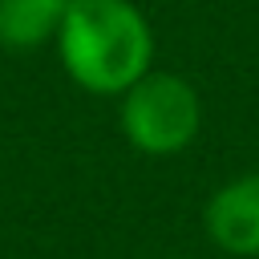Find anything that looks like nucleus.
Returning a JSON list of instances; mask_svg holds the SVG:
<instances>
[{"label":"nucleus","instance_id":"3","mask_svg":"<svg viewBox=\"0 0 259 259\" xmlns=\"http://www.w3.org/2000/svg\"><path fill=\"white\" fill-rule=\"evenodd\" d=\"M206 235L235 259H259V170L223 182L202 210Z\"/></svg>","mask_w":259,"mask_h":259},{"label":"nucleus","instance_id":"1","mask_svg":"<svg viewBox=\"0 0 259 259\" xmlns=\"http://www.w3.org/2000/svg\"><path fill=\"white\" fill-rule=\"evenodd\" d=\"M53 45L65 73L97 97H121L154 69V28L134 0H73Z\"/></svg>","mask_w":259,"mask_h":259},{"label":"nucleus","instance_id":"5","mask_svg":"<svg viewBox=\"0 0 259 259\" xmlns=\"http://www.w3.org/2000/svg\"><path fill=\"white\" fill-rule=\"evenodd\" d=\"M166 259H182V255H166Z\"/></svg>","mask_w":259,"mask_h":259},{"label":"nucleus","instance_id":"2","mask_svg":"<svg viewBox=\"0 0 259 259\" xmlns=\"http://www.w3.org/2000/svg\"><path fill=\"white\" fill-rule=\"evenodd\" d=\"M117 121L134 150L166 158V154L186 150L198 138L202 101L186 77L150 69L117 97Z\"/></svg>","mask_w":259,"mask_h":259},{"label":"nucleus","instance_id":"4","mask_svg":"<svg viewBox=\"0 0 259 259\" xmlns=\"http://www.w3.org/2000/svg\"><path fill=\"white\" fill-rule=\"evenodd\" d=\"M73 0H0V45L8 49H36L57 40Z\"/></svg>","mask_w":259,"mask_h":259}]
</instances>
